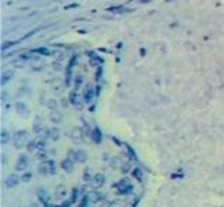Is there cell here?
<instances>
[{
	"label": "cell",
	"instance_id": "obj_1",
	"mask_svg": "<svg viewBox=\"0 0 224 207\" xmlns=\"http://www.w3.org/2000/svg\"><path fill=\"white\" fill-rule=\"evenodd\" d=\"M40 173L48 175V173H55V165L52 161H47L43 165H40Z\"/></svg>",
	"mask_w": 224,
	"mask_h": 207
},
{
	"label": "cell",
	"instance_id": "obj_2",
	"mask_svg": "<svg viewBox=\"0 0 224 207\" xmlns=\"http://www.w3.org/2000/svg\"><path fill=\"white\" fill-rule=\"evenodd\" d=\"M21 179H19V176H16V175H10V176H7V179H6V186L7 187H16V186L19 185V182H20Z\"/></svg>",
	"mask_w": 224,
	"mask_h": 207
},
{
	"label": "cell",
	"instance_id": "obj_3",
	"mask_svg": "<svg viewBox=\"0 0 224 207\" xmlns=\"http://www.w3.org/2000/svg\"><path fill=\"white\" fill-rule=\"evenodd\" d=\"M27 168V158H25V155H21L20 158H19V162L16 165V169L17 171H24Z\"/></svg>",
	"mask_w": 224,
	"mask_h": 207
},
{
	"label": "cell",
	"instance_id": "obj_4",
	"mask_svg": "<svg viewBox=\"0 0 224 207\" xmlns=\"http://www.w3.org/2000/svg\"><path fill=\"white\" fill-rule=\"evenodd\" d=\"M62 168H64L66 172H71L72 168H74V165H72V162H71L69 159H65L64 162H62Z\"/></svg>",
	"mask_w": 224,
	"mask_h": 207
},
{
	"label": "cell",
	"instance_id": "obj_5",
	"mask_svg": "<svg viewBox=\"0 0 224 207\" xmlns=\"http://www.w3.org/2000/svg\"><path fill=\"white\" fill-rule=\"evenodd\" d=\"M31 178H32V173H31V172H27V173H24V175H23V176L20 178V179H21L23 182H28V180H30Z\"/></svg>",
	"mask_w": 224,
	"mask_h": 207
},
{
	"label": "cell",
	"instance_id": "obj_6",
	"mask_svg": "<svg viewBox=\"0 0 224 207\" xmlns=\"http://www.w3.org/2000/svg\"><path fill=\"white\" fill-rule=\"evenodd\" d=\"M95 180H96V183L102 185V183H103V176H102V175H97L96 178H95Z\"/></svg>",
	"mask_w": 224,
	"mask_h": 207
}]
</instances>
